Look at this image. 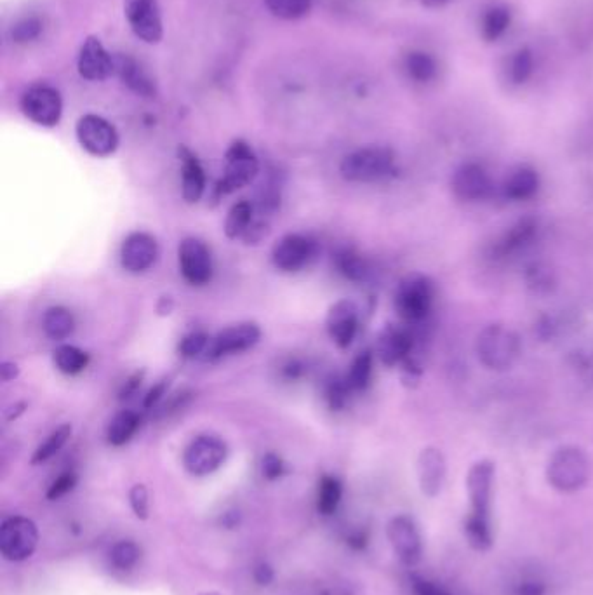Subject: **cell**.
I'll list each match as a JSON object with an SVG mask.
<instances>
[{
    "instance_id": "7c38bea8",
    "label": "cell",
    "mask_w": 593,
    "mask_h": 595,
    "mask_svg": "<svg viewBox=\"0 0 593 595\" xmlns=\"http://www.w3.org/2000/svg\"><path fill=\"white\" fill-rule=\"evenodd\" d=\"M178 263L183 279L195 288L206 286L213 279V256L204 242L195 237L183 239L178 248Z\"/></svg>"
},
{
    "instance_id": "1f68e13d",
    "label": "cell",
    "mask_w": 593,
    "mask_h": 595,
    "mask_svg": "<svg viewBox=\"0 0 593 595\" xmlns=\"http://www.w3.org/2000/svg\"><path fill=\"white\" fill-rule=\"evenodd\" d=\"M404 67H406L407 75L416 82L434 81L435 75L439 72L437 61L423 51H413V53L407 54Z\"/></svg>"
},
{
    "instance_id": "ab89813d",
    "label": "cell",
    "mask_w": 593,
    "mask_h": 595,
    "mask_svg": "<svg viewBox=\"0 0 593 595\" xmlns=\"http://www.w3.org/2000/svg\"><path fill=\"white\" fill-rule=\"evenodd\" d=\"M42 28L44 27H42V21L39 18H35V16L23 18L14 25L13 30H11V37H13V42H16V44H27V42L39 39Z\"/></svg>"
},
{
    "instance_id": "74e56055",
    "label": "cell",
    "mask_w": 593,
    "mask_h": 595,
    "mask_svg": "<svg viewBox=\"0 0 593 595\" xmlns=\"http://www.w3.org/2000/svg\"><path fill=\"white\" fill-rule=\"evenodd\" d=\"M140 547L131 540L115 543L110 550V562L117 571H131L140 561Z\"/></svg>"
},
{
    "instance_id": "52a82bcc",
    "label": "cell",
    "mask_w": 593,
    "mask_h": 595,
    "mask_svg": "<svg viewBox=\"0 0 593 595\" xmlns=\"http://www.w3.org/2000/svg\"><path fill=\"white\" fill-rule=\"evenodd\" d=\"M227 456V444L221 437L213 434L197 435L183 453V465L188 474L206 477L214 474L225 463Z\"/></svg>"
},
{
    "instance_id": "4fadbf2b",
    "label": "cell",
    "mask_w": 593,
    "mask_h": 595,
    "mask_svg": "<svg viewBox=\"0 0 593 595\" xmlns=\"http://www.w3.org/2000/svg\"><path fill=\"white\" fill-rule=\"evenodd\" d=\"M124 14L133 34L147 44H159L164 23L159 0H124Z\"/></svg>"
},
{
    "instance_id": "f5cc1de1",
    "label": "cell",
    "mask_w": 593,
    "mask_h": 595,
    "mask_svg": "<svg viewBox=\"0 0 593 595\" xmlns=\"http://www.w3.org/2000/svg\"><path fill=\"white\" fill-rule=\"evenodd\" d=\"M174 310V298L173 296L164 295L160 296L159 301H157V314L160 317H167V315L173 314Z\"/></svg>"
},
{
    "instance_id": "e575fe53",
    "label": "cell",
    "mask_w": 593,
    "mask_h": 595,
    "mask_svg": "<svg viewBox=\"0 0 593 595\" xmlns=\"http://www.w3.org/2000/svg\"><path fill=\"white\" fill-rule=\"evenodd\" d=\"M314 0H265L268 11L280 20H300L312 9Z\"/></svg>"
},
{
    "instance_id": "ba28073f",
    "label": "cell",
    "mask_w": 593,
    "mask_h": 595,
    "mask_svg": "<svg viewBox=\"0 0 593 595\" xmlns=\"http://www.w3.org/2000/svg\"><path fill=\"white\" fill-rule=\"evenodd\" d=\"M21 110L28 121L42 128L58 126L63 115V100L56 87L49 84H35L28 87L21 98Z\"/></svg>"
},
{
    "instance_id": "f907efd6",
    "label": "cell",
    "mask_w": 593,
    "mask_h": 595,
    "mask_svg": "<svg viewBox=\"0 0 593 595\" xmlns=\"http://www.w3.org/2000/svg\"><path fill=\"white\" fill-rule=\"evenodd\" d=\"M414 592H416V595H447L439 587H435V585L425 582V580H416L414 582Z\"/></svg>"
},
{
    "instance_id": "5bb4252c",
    "label": "cell",
    "mask_w": 593,
    "mask_h": 595,
    "mask_svg": "<svg viewBox=\"0 0 593 595\" xmlns=\"http://www.w3.org/2000/svg\"><path fill=\"white\" fill-rule=\"evenodd\" d=\"M432 296V284L425 277L414 275L400 284L395 307L400 317H404L406 321H421L430 312Z\"/></svg>"
},
{
    "instance_id": "603a6c76",
    "label": "cell",
    "mask_w": 593,
    "mask_h": 595,
    "mask_svg": "<svg viewBox=\"0 0 593 595\" xmlns=\"http://www.w3.org/2000/svg\"><path fill=\"white\" fill-rule=\"evenodd\" d=\"M411 348H413V340L407 331L388 326L381 331L376 352L385 366H397L400 362L406 361L411 354Z\"/></svg>"
},
{
    "instance_id": "b9f144b4",
    "label": "cell",
    "mask_w": 593,
    "mask_h": 595,
    "mask_svg": "<svg viewBox=\"0 0 593 595\" xmlns=\"http://www.w3.org/2000/svg\"><path fill=\"white\" fill-rule=\"evenodd\" d=\"M261 474L267 481H277L287 474L286 462L275 453H267L261 460Z\"/></svg>"
},
{
    "instance_id": "11a10c76",
    "label": "cell",
    "mask_w": 593,
    "mask_h": 595,
    "mask_svg": "<svg viewBox=\"0 0 593 595\" xmlns=\"http://www.w3.org/2000/svg\"><path fill=\"white\" fill-rule=\"evenodd\" d=\"M543 594V587L540 583H524L520 587V595H541Z\"/></svg>"
},
{
    "instance_id": "6f0895ef",
    "label": "cell",
    "mask_w": 593,
    "mask_h": 595,
    "mask_svg": "<svg viewBox=\"0 0 593 595\" xmlns=\"http://www.w3.org/2000/svg\"><path fill=\"white\" fill-rule=\"evenodd\" d=\"M199 595H223L220 594V592H202V594Z\"/></svg>"
},
{
    "instance_id": "db71d44e",
    "label": "cell",
    "mask_w": 593,
    "mask_h": 595,
    "mask_svg": "<svg viewBox=\"0 0 593 595\" xmlns=\"http://www.w3.org/2000/svg\"><path fill=\"white\" fill-rule=\"evenodd\" d=\"M27 411V402H18L11 408L6 409V420L7 422H13L18 416L23 415Z\"/></svg>"
},
{
    "instance_id": "8992f818",
    "label": "cell",
    "mask_w": 593,
    "mask_h": 595,
    "mask_svg": "<svg viewBox=\"0 0 593 595\" xmlns=\"http://www.w3.org/2000/svg\"><path fill=\"white\" fill-rule=\"evenodd\" d=\"M39 545V529L27 517H9L0 526V554L11 562L27 561Z\"/></svg>"
},
{
    "instance_id": "ffe728a7",
    "label": "cell",
    "mask_w": 593,
    "mask_h": 595,
    "mask_svg": "<svg viewBox=\"0 0 593 595\" xmlns=\"http://www.w3.org/2000/svg\"><path fill=\"white\" fill-rule=\"evenodd\" d=\"M178 155L181 162V195L188 204H197L206 194V171L197 155L187 147H180Z\"/></svg>"
},
{
    "instance_id": "9f6ffc18",
    "label": "cell",
    "mask_w": 593,
    "mask_h": 595,
    "mask_svg": "<svg viewBox=\"0 0 593 595\" xmlns=\"http://www.w3.org/2000/svg\"><path fill=\"white\" fill-rule=\"evenodd\" d=\"M447 2H451V0H421V4L427 7H439L444 6Z\"/></svg>"
},
{
    "instance_id": "6da1fadb",
    "label": "cell",
    "mask_w": 593,
    "mask_h": 595,
    "mask_svg": "<svg viewBox=\"0 0 593 595\" xmlns=\"http://www.w3.org/2000/svg\"><path fill=\"white\" fill-rule=\"evenodd\" d=\"M493 486V463L487 460L475 463L467 477L470 515L465 522V533L470 545L477 550H487L493 545V528H491Z\"/></svg>"
},
{
    "instance_id": "484cf974",
    "label": "cell",
    "mask_w": 593,
    "mask_h": 595,
    "mask_svg": "<svg viewBox=\"0 0 593 595\" xmlns=\"http://www.w3.org/2000/svg\"><path fill=\"white\" fill-rule=\"evenodd\" d=\"M334 265L345 279L352 282H366L371 277V267L364 256L350 248H343L334 256Z\"/></svg>"
},
{
    "instance_id": "4316f807",
    "label": "cell",
    "mask_w": 593,
    "mask_h": 595,
    "mask_svg": "<svg viewBox=\"0 0 593 595\" xmlns=\"http://www.w3.org/2000/svg\"><path fill=\"white\" fill-rule=\"evenodd\" d=\"M540 187L538 173L531 168L515 169L505 181V194L514 201H526L533 197Z\"/></svg>"
},
{
    "instance_id": "d590c367",
    "label": "cell",
    "mask_w": 593,
    "mask_h": 595,
    "mask_svg": "<svg viewBox=\"0 0 593 595\" xmlns=\"http://www.w3.org/2000/svg\"><path fill=\"white\" fill-rule=\"evenodd\" d=\"M352 394V388L348 387L345 376L331 375L324 382V399H326L329 408L333 411L347 406L348 397Z\"/></svg>"
},
{
    "instance_id": "681fc988",
    "label": "cell",
    "mask_w": 593,
    "mask_h": 595,
    "mask_svg": "<svg viewBox=\"0 0 593 595\" xmlns=\"http://www.w3.org/2000/svg\"><path fill=\"white\" fill-rule=\"evenodd\" d=\"M253 576L254 582L258 583V585H263V587H267V585L274 582V568L268 566L267 562H261L260 566L254 568Z\"/></svg>"
},
{
    "instance_id": "7dc6e473",
    "label": "cell",
    "mask_w": 593,
    "mask_h": 595,
    "mask_svg": "<svg viewBox=\"0 0 593 595\" xmlns=\"http://www.w3.org/2000/svg\"><path fill=\"white\" fill-rule=\"evenodd\" d=\"M305 373H307V366L300 359H289L280 368V375L286 382H298L305 376Z\"/></svg>"
},
{
    "instance_id": "9c48e42d",
    "label": "cell",
    "mask_w": 593,
    "mask_h": 595,
    "mask_svg": "<svg viewBox=\"0 0 593 595\" xmlns=\"http://www.w3.org/2000/svg\"><path fill=\"white\" fill-rule=\"evenodd\" d=\"M261 340V329L256 322H239L221 329L218 335L211 336L204 359L220 361L230 355L244 354L256 347Z\"/></svg>"
},
{
    "instance_id": "cb8c5ba5",
    "label": "cell",
    "mask_w": 593,
    "mask_h": 595,
    "mask_svg": "<svg viewBox=\"0 0 593 595\" xmlns=\"http://www.w3.org/2000/svg\"><path fill=\"white\" fill-rule=\"evenodd\" d=\"M141 425V418L133 409H122L112 418L107 428V441L110 446L120 448L133 439Z\"/></svg>"
},
{
    "instance_id": "ee69618b",
    "label": "cell",
    "mask_w": 593,
    "mask_h": 595,
    "mask_svg": "<svg viewBox=\"0 0 593 595\" xmlns=\"http://www.w3.org/2000/svg\"><path fill=\"white\" fill-rule=\"evenodd\" d=\"M75 486H77V475L74 472H65L51 484V488L47 489V500H60L63 496L68 495Z\"/></svg>"
},
{
    "instance_id": "d4e9b609",
    "label": "cell",
    "mask_w": 593,
    "mask_h": 595,
    "mask_svg": "<svg viewBox=\"0 0 593 595\" xmlns=\"http://www.w3.org/2000/svg\"><path fill=\"white\" fill-rule=\"evenodd\" d=\"M42 329L49 340L65 341L74 335V315L65 307L47 308L42 317Z\"/></svg>"
},
{
    "instance_id": "3957f363",
    "label": "cell",
    "mask_w": 593,
    "mask_h": 595,
    "mask_svg": "<svg viewBox=\"0 0 593 595\" xmlns=\"http://www.w3.org/2000/svg\"><path fill=\"white\" fill-rule=\"evenodd\" d=\"M258 173L260 161L251 145L244 140L234 141L225 155V171L223 178L214 187V199L220 201L221 197L251 185Z\"/></svg>"
},
{
    "instance_id": "30bf717a",
    "label": "cell",
    "mask_w": 593,
    "mask_h": 595,
    "mask_svg": "<svg viewBox=\"0 0 593 595\" xmlns=\"http://www.w3.org/2000/svg\"><path fill=\"white\" fill-rule=\"evenodd\" d=\"M319 253L317 241L310 235L287 234L272 248L274 267L284 274H296L307 268Z\"/></svg>"
},
{
    "instance_id": "4dcf8cb0",
    "label": "cell",
    "mask_w": 593,
    "mask_h": 595,
    "mask_svg": "<svg viewBox=\"0 0 593 595\" xmlns=\"http://www.w3.org/2000/svg\"><path fill=\"white\" fill-rule=\"evenodd\" d=\"M74 428L70 423L60 425L54 430L53 434L47 437L46 441L40 444L39 448L35 449L34 456H32V465H42V463L49 462L53 456L58 455L61 449L65 448V444L70 441Z\"/></svg>"
},
{
    "instance_id": "8d00e7d4",
    "label": "cell",
    "mask_w": 593,
    "mask_h": 595,
    "mask_svg": "<svg viewBox=\"0 0 593 595\" xmlns=\"http://www.w3.org/2000/svg\"><path fill=\"white\" fill-rule=\"evenodd\" d=\"M534 58L533 53L529 49H519L515 51L507 65V75L510 81L514 84H524V82L533 75Z\"/></svg>"
},
{
    "instance_id": "e0dca14e",
    "label": "cell",
    "mask_w": 593,
    "mask_h": 595,
    "mask_svg": "<svg viewBox=\"0 0 593 595\" xmlns=\"http://www.w3.org/2000/svg\"><path fill=\"white\" fill-rule=\"evenodd\" d=\"M326 331L338 348H348L359 333V308L354 301L340 300L331 305L326 317Z\"/></svg>"
},
{
    "instance_id": "277c9868",
    "label": "cell",
    "mask_w": 593,
    "mask_h": 595,
    "mask_svg": "<svg viewBox=\"0 0 593 595\" xmlns=\"http://www.w3.org/2000/svg\"><path fill=\"white\" fill-rule=\"evenodd\" d=\"M592 465L587 453L576 446H564L555 451L547 467L548 482L562 493H573L587 484Z\"/></svg>"
},
{
    "instance_id": "2e32d148",
    "label": "cell",
    "mask_w": 593,
    "mask_h": 595,
    "mask_svg": "<svg viewBox=\"0 0 593 595\" xmlns=\"http://www.w3.org/2000/svg\"><path fill=\"white\" fill-rule=\"evenodd\" d=\"M387 535L400 562H404L406 566H414L420 561L423 543L420 531L409 515H397L388 522Z\"/></svg>"
},
{
    "instance_id": "60d3db41",
    "label": "cell",
    "mask_w": 593,
    "mask_h": 595,
    "mask_svg": "<svg viewBox=\"0 0 593 595\" xmlns=\"http://www.w3.org/2000/svg\"><path fill=\"white\" fill-rule=\"evenodd\" d=\"M534 228H536V225L531 223V221H520L517 227L512 228V230L508 232L505 241H503V249H505V251H510V249L524 246L527 241L533 239Z\"/></svg>"
},
{
    "instance_id": "d6986e66",
    "label": "cell",
    "mask_w": 593,
    "mask_h": 595,
    "mask_svg": "<svg viewBox=\"0 0 593 595\" xmlns=\"http://www.w3.org/2000/svg\"><path fill=\"white\" fill-rule=\"evenodd\" d=\"M491 180L479 164H463L453 176V192L461 201H480L489 194Z\"/></svg>"
},
{
    "instance_id": "836d02e7",
    "label": "cell",
    "mask_w": 593,
    "mask_h": 595,
    "mask_svg": "<svg viewBox=\"0 0 593 595\" xmlns=\"http://www.w3.org/2000/svg\"><path fill=\"white\" fill-rule=\"evenodd\" d=\"M510 25V11L505 6H493L482 16V35L487 41H496L507 32Z\"/></svg>"
},
{
    "instance_id": "5b68a950",
    "label": "cell",
    "mask_w": 593,
    "mask_h": 595,
    "mask_svg": "<svg viewBox=\"0 0 593 595\" xmlns=\"http://www.w3.org/2000/svg\"><path fill=\"white\" fill-rule=\"evenodd\" d=\"M395 155L383 147H366L348 154L340 164L343 178L352 183H374L394 173Z\"/></svg>"
},
{
    "instance_id": "44dd1931",
    "label": "cell",
    "mask_w": 593,
    "mask_h": 595,
    "mask_svg": "<svg viewBox=\"0 0 593 595\" xmlns=\"http://www.w3.org/2000/svg\"><path fill=\"white\" fill-rule=\"evenodd\" d=\"M418 479L423 495H439L440 489L446 481V460L439 449L427 448L421 451L418 458Z\"/></svg>"
},
{
    "instance_id": "816d5d0a",
    "label": "cell",
    "mask_w": 593,
    "mask_h": 595,
    "mask_svg": "<svg viewBox=\"0 0 593 595\" xmlns=\"http://www.w3.org/2000/svg\"><path fill=\"white\" fill-rule=\"evenodd\" d=\"M0 375H2V380H4V382H14V380L20 376V368H18L14 362H2V366H0Z\"/></svg>"
},
{
    "instance_id": "d6a6232c",
    "label": "cell",
    "mask_w": 593,
    "mask_h": 595,
    "mask_svg": "<svg viewBox=\"0 0 593 595\" xmlns=\"http://www.w3.org/2000/svg\"><path fill=\"white\" fill-rule=\"evenodd\" d=\"M345 378H347L348 387L352 388V392L366 390L373 378V354L362 352L357 355Z\"/></svg>"
},
{
    "instance_id": "f546056e",
    "label": "cell",
    "mask_w": 593,
    "mask_h": 595,
    "mask_svg": "<svg viewBox=\"0 0 593 595\" xmlns=\"http://www.w3.org/2000/svg\"><path fill=\"white\" fill-rule=\"evenodd\" d=\"M343 484L334 475H324L317 489V510L322 515H333L340 507Z\"/></svg>"
},
{
    "instance_id": "f1b7e54d",
    "label": "cell",
    "mask_w": 593,
    "mask_h": 595,
    "mask_svg": "<svg viewBox=\"0 0 593 595\" xmlns=\"http://www.w3.org/2000/svg\"><path fill=\"white\" fill-rule=\"evenodd\" d=\"M254 218H256V209H254L253 202H235L228 211L227 220H225V235L230 241L242 239V235L246 234V230L253 223Z\"/></svg>"
},
{
    "instance_id": "ac0fdd59",
    "label": "cell",
    "mask_w": 593,
    "mask_h": 595,
    "mask_svg": "<svg viewBox=\"0 0 593 595\" xmlns=\"http://www.w3.org/2000/svg\"><path fill=\"white\" fill-rule=\"evenodd\" d=\"M77 68L82 79L91 82L107 81L115 72L114 56L108 53L107 47L98 37H87L80 47Z\"/></svg>"
},
{
    "instance_id": "f6af8a7d",
    "label": "cell",
    "mask_w": 593,
    "mask_h": 595,
    "mask_svg": "<svg viewBox=\"0 0 593 595\" xmlns=\"http://www.w3.org/2000/svg\"><path fill=\"white\" fill-rule=\"evenodd\" d=\"M268 234H270V221L256 214V218L247 228L246 234L242 235V241L246 244H260L261 241L267 239Z\"/></svg>"
},
{
    "instance_id": "c3c4849f",
    "label": "cell",
    "mask_w": 593,
    "mask_h": 595,
    "mask_svg": "<svg viewBox=\"0 0 593 595\" xmlns=\"http://www.w3.org/2000/svg\"><path fill=\"white\" fill-rule=\"evenodd\" d=\"M143 376H145V371H136V373H133V375L127 378L126 383L120 388V401H127V399H131L138 392V388L141 387V382H143Z\"/></svg>"
},
{
    "instance_id": "7402d4cb",
    "label": "cell",
    "mask_w": 593,
    "mask_h": 595,
    "mask_svg": "<svg viewBox=\"0 0 593 595\" xmlns=\"http://www.w3.org/2000/svg\"><path fill=\"white\" fill-rule=\"evenodd\" d=\"M115 72L124 86L129 87L134 94L143 96V98H154L155 84L150 75L145 72L138 61L127 56V54H117L114 56Z\"/></svg>"
},
{
    "instance_id": "83f0119b",
    "label": "cell",
    "mask_w": 593,
    "mask_h": 595,
    "mask_svg": "<svg viewBox=\"0 0 593 595\" xmlns=\"http://www.w3.org/2000/svg\"><path fill=\"white\" fill-rule=\"evenodd\" d=\"M53 362L63 375H80L89 366V354L75 345H60L54 348Z\"/></svg>"
},
{
    "instance_id": "7bdbcfd3",
    "label": "cell",
    "mask_w": 593,
    "mask_h": 595,
    "mask_svg": "<svg viewBox=\"0 0 593 595\" xmlns=\"http://www.w3.org/2000/svg\"><path fill=\"white\" fill-rule=\"evenodd\" d=\"M129 502L133 507V512L141 521H147L150 514V502H148V491L143 484H136L129 493Z\"/></svg>"
},
{
    "instance_id": "f35d334b",
    "label": "cell",
    "mask_w": 593,
    "mask_h": 595,
    "mask_svg": "<svg viewBox=\"0 0 593 595\" xmlns=\"http://www.w3.org/2000/svg\"><path fill=\"white\" fill-rule=\"evenodd\" d=\"M211 343V336L207 335L206 331H190L188 335L183 336L178 345V352L181 357L185 359H197V357H204Z\"/></svg>"
},
{
    "instance_id": "8fae6325",
    "label": "cell",
    "mask_w": 593,
    "mask_h": 595,
    "mask_svg": "<svg viewBox=\"0 0 593 595\" xmlns=\"http://www.w3.org/2000/svg\"><path fill=\"white\" fill-rule=\"evenodd\" d=\"M75 134L80 147L93 157H110L119 148L117 129L100 115H82L77 122Z\"/></svg>"
},
{
    "instance_id": "9a60e30c",
    "label": "cell",
    "mask_w": 593,
    "mask_h": 595,
    "mask_svg": "<svg viewBox=\"0 0 593 595\" xmlns=\"http://www.w3.org/2000/svg\"><path fill=\"white\" fill-rule=\"evenodd\" d=\"M159 242L147 232L127 235L120 248V265L129 274H145L159 260Z\"/></svg>"
},
{
    "instance_id": "7a4b0ae2",
    "label": "cell",
    "mask_w": 593,
    "mask_h": 595,
    "mask_svg": "<svg viewBox=\"0 0 593 595\" xmlns=\"http://www.w3.org/2000/svg\"><path fill=\"white\" fill-rule=\"evenodd\" d=\"M475 350L479 355V361L487 369L505 371L519 361V336L515 335V331L507 326L491 324L480 331L477 343H475Z\"/></svg>"
},
{
    "instance_id": "bcb514c9",
    "label": "cell",
    "mask_w": 593,
    "mask_h": 595,
    "mask_svg": "<svg viewBox=\"0 0 593 595\" xmlns=\"http://www.w3.org/2000/svg\"><path fill=\"white\" fill-rule=\"evenodd\" d=\"M169 385H171V380H169V378H162V380L155 383L154 387L150 388L147 395L143 397V408H159L160 402L164 401V397H166L167 392H169Z\"/></svg>"
}]
</instances>
